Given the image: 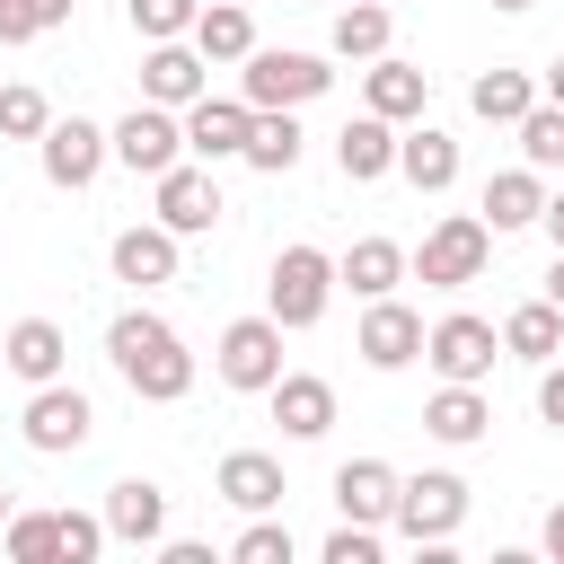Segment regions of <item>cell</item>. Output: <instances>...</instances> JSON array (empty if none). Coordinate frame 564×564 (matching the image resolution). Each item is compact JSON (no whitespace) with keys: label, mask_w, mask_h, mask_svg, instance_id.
<instances>
[{"label":"cell","mask_w":564,"mask_h":564,"mask_svg":"<svg viewBox=\"0 0 564 564\" xmlns=\"http://www.w3.org/2000/svg\"><path fill=\"white\" fill-rule=\"evenodd\" d=\"M106 361L123 370V388H132L141 405H176V397L194 388V352H185V335H176L159 308H123V317L106 326Z\"/></svg>","instance_id":"cell-1"},{"label":"cell","mask_w":564,"mask_h":564,"mask_svg":"<svg viewBox=\"0 0 564 564\" xmlns=\"http://www.w3.org/2000/svg\"><path fill=\"white\" fill-rule=\"evenodd\" d=\"M485 256H494L485 212H449V220L423 229V247H414V282H432V291H467V282H485Z\"/></svg>","instance_id":"cell-2"},{"label":"cell","mask_w":564,"mask_h":564,"mask_svg":"<svg viewBox=\"0 0 564 564\" xmlns=\"http://www.w3.org/2000/svg\"><path fill=\"white\" fill-rule=\"evenodd\" d=\"M335 291H344V282H335V256H326V247H282V256H273V273H264V308L282 317V335L317 326Z\"/></svg>","instance_id":"cell-3"},{"label":"cell","mask_w":564,"mask_h":564,"mask_svg":"<svg viewBox=\"0 0 564 564\" xmlns=\"http://www.w3.org/2000/svg\"><path fill=\"white\" fill-rule=\"evenodd\" d=\"M335 88V70H326V53H282V44H256L247 62H238V97L264 115V106H308V97H326Z\"/></svg>","instance_id":"cell-4"},{"label":"cell","mask_w":564,"mask_h":564,"mask_svg":"<svg viewBox=\"0 0 564 564\" xmlns=\"http://www.w3.org/2000/svg\"><path fill=\"white\" fill-rule=\"evenodd\" d=\"M458 520H467V476H449V467H423V476H405L397 485V538L405 546H449L458 538Z\"/></svg>","instance_id":"cell-5"},{"label":"cell","mask_w":564,"mask_h":564,"mask_svg":"<svg viewBox=\"0 0 564 564\" xmlns=\"http://www.w3.org/2000/svg\"><path fill=\"white\" fill-rule=\"evenodd\" d=\"M212 370H220V388L264 397V388L282 379V317H273V308H264V317H229L220 344H212Z\"/></svg>","instance_id":"cell-6"},{"label":"cell","mask_w":564,"mask_h":564,"mask_svg":"<svg viewBox=\"0 0 564 564\" xmlns=\"http://www.w3.org/2000/svg\"><path fill=\"white\" fill-rule=\"evenodd\" d=\"M115 159V132L106 123H88V115H53L44 123V141H35V167H44V185H62V194H79V185H97V167Z\"/></svg>","instance_id":"cell-7"},{"label":"cell","mask_w":564,"mask_h":564,"mask_svg":"<svg viewBox=\"0 0 564 564\" xmlns=\"http://www.w3.org/2000/svg\"><path fill=\"white\" fill-rule=\"evenodd\" d=\"M18 432H26V449H44V458H70V449H88V432H97V405H88L70 379H44V388H26V414H18Z\"/></svg>","instance_id":"cell-8"},{"label":"cell","mask_w":564,"mask_h":564,"mask_svg":"<svg viewBox=\"0 0 564 564\" xmlns=\"http://www.w3.org/2000/svg\"><path fill=\"white\" fill-rule=\"evenodd\" d=\"M106 132H115V167H132V176H167V167L185 159V115H176V106L132 97V115L106 123Z\"/></svg>","instance_id":"cell-9"},{"label":"cell","mask_w":564,"mask_h":564,"mask_svg":"<svg viewBox=\"0 0 564 564\" xmlns=\"http://www.w3.org/2000/svg\"><path fill=\"white\" fill-rule=\"evenodd\" d=\"M423 361L441 370V379H494V361H502V326L494 317H476V308H449L432 335H423Z\"/></svg>","instance_id":"cell-10"},{"label":"cell","mask_w":564,"mask_h":564,"mask_svg":"<svg viewBox=\"0 0 564 564\" xmlns=\"http://www.w3.org/2000/svg\"><path fill=\"white\" fill-rule=\"evenodd\" d=\"M150 212L176 229V238H203V229H220V176L203 167V159H176L167 176H150Z\"/></svg>","instance_id":"cell-11"},{"label":"cell","mask_w":564,"mask_h":564,"mask_svg":"<svg viewBox=\"0 0 564 564\" xmlns=\"http://www.w3.org/2000/svg\"><path fill=\"white\" fill-rule=\"evenodd\" d=\"M423 317L388 291V300H361V326H352V352L370 361V370H405V361H423Z\"/></svg>","instance_id":"cell-12"},{"label":"cell","mask_w":564,"mask_h":564,"mask_svg":"<svg viewBox=\"0 0 564 564\" xmlns=\"http://www.w3.org/2000/svg\"><path fill=\"white\" fill-rule=\"evenodd\" d=\"M247 132H256V106L247 97H194L185 106V159H203V167H220V159H247Z\"/></svg>","instance_id":"cell-13"},{"label":"cell","mask_w":564,"mask_h":564,"mask_svg":"<svg viewBox=\"0 0 564 564\" xmlns=\"http://www.w3.org/2000/svg\"><path fill=\"white\" fill-rule=\"evenodd\" d=\"M203 88H212V62L194 53V35H167V44L141 53V97H150V106H176V115H185Z\"/></svg>","instance_id":"cell-14"},{"label":"cell","mask_w":564,"mask_h":564,"mask_svg":"<svg viewBox=\"0 0 564 564\" xmlns=\"http://www.w3.org/2000/svg\"><path fill=\"white\" fill-rule=\"evenodd\" d=\"M176 229L167 220H132V229H115V247H106V264H115V282H132V291H150V282H176Z\"/></svg>","instance_id":"cell-15"},{"label":"cell","mask_w":564,"mask_h":564,"mask_svg":"<svg viewBox=\"0 0 564 564\" xmlns=\"http://www.w3.org/2000/svg\"><path fill=\"white\" fill-rule=\"evenodd\" d=\"M423 432H432L441 449H476V441L494 432V405H485V388H476V379H441V388L423 397Z\"/></svg>","instance_id":"cell-16"},{"label":"cell","mask_w":564,"mask_h":564,"mask_svg":"<svg viewBox=\"0 0 564 564\" xmlns=\"http://www.w3.org/2000/svg\"><path fill=\"white\" fill-rule=\"evenodd\" d=\"M212 494H220L229 511H247V520H256V511H282V494H291V485H282V458H273V449H229V458L212 467Z\"/></svg>","instance_id":"cell-17"},{"label":"cell","mask_w":564,"mask_h":564,"mask_svg":"<svg viewBox=\"0 0 564 564\" xmlns=\"http://www.w3.org/2000/svg\"><path fill=\"white\" fill-rule=\"evenodd\" d=\"M397 132L405 123H388V115H352L344 132H335V167H344V185H379V176H397Z\"/></svg>","instance_id":"cell-18"},{"label":"cell","mask_w":564,"mask_h":564,"mask_svg":"<svg viewBox=\"0 0 564 564\" xmlns=\"http://www.w3.org/2000/svg\"><path fill=\"white\" fill-rule=\"evenodd\" d=\"M264 397H273V423H282V441H326V432H335V388H326L317 370H282Z\"/></svg>","instance_id":"cell-19"},{"label":"cell","mask_w":564,"mask_h":564,"mask_svg":"<svg viewBox=\"0 0 564 564\" xmlns=\"http://www.w3.org/2000/svg\"><path fill=\"white\" fill-rule=\"evenodd\" d=\"M361 106H370V115H388V123H414V115L432 106V70H414V62L379 53V62H361Z\"/></svg>","instance_id":"cell-20"},{"label":"cell","mask_w":564,"mask_h":564,"mask_svg":"<svg viewBox=\"0 0 564 564\" xmlns=\"http://www.w3.org/2000/svg\"><path fill=\"white\" fill-rule=\"evenodd\" d=\"M397 176H405L414 194H449V185H458V141L414 115V123L397 132Z\"/></svg>","instance_id":"cell-21"},{"label":"cell","mask_w":564,"mask_h":564,"mask_svg":"<svg viewBox=\"0 0 564 564\" xmlns=\"http://www.w3.org/2000/svg\"><path fill=\"white\" fill-rule=\"evenodd\" d=\"M0 361H9V379L44 388V379H62V370H70V335H62L53 317H18V326L0 335Z\"/></svg>","instance_id":"cell-22"},{"label":"cell","mask_w":564,"mask_h":564,"mask_svg":"<svg viewBox=\"0 0 564 564\" xmlns=\"http://www.w3.org/2000/svg\"><path fill=\"white\" fill-rule=\"evenodd\" d=\"M397 485H405V476H397L388 458H344V467H335V511L388 529V520H397Z\"/></svg>","instance_id":"cell-23"},{"label":"cell","mask_w":564,"mask_h":564,"mask_svg":"<svg viewBox=\"0 0 564 564\" xmlns=\"http://www.w3.org/2000/svg\"><path fill=\"white\" fill-rule=\"evenodd\" d=\"M405 273H414V256H405L397 238H352V247L335 256V282H344L352 300H388Z\"/></svg>","instance_id":"cell-24"},{"label":"cell","mask_w":564,"mask_h":564,"mask_svg":"<svg viewBox=\"0 0 564 564\" xmlns=\"http://www.w3.org/2000/svg\"><path fill=\"white\" fill-rule=\"evenodd\" d=\"M106 529H115V546H159V538H167V494H159L150 476L106 485Z\"/></svg>","instance_id":"cell-25"},{"label":"cell","mask_w":564,"mask_h":564,"mask_svg":"<svg viewBox=\"0 0 564 564\" xmlns=\"http://www.w3.org/2000/svg\"><path fill=\"white\" fill-rule=\"evenodd\" d=\"M538 212H546V167H502V176H485V229L502 238V229H538Z\"/></svg>","instance_id":"cell-26"},{"label":"cell","mask_w":564,"mask_h":564,"mask_svg":"<svg viewBox=\"0 0 564 564\" xmlns=\"http://www.w3.org/2000/svg\"><path fill=\"white\" fill-rule=\"evenodd\" d=\"M502 352H511V361H529V370H546V361L564 352V308H555L546 291H538V300H520V308L502 317Z\"/></svg>","instance_id":"cell-27"},{"label":"cell","mask_w":564,"mask_h":564,"mask_svg":"<svg viewBox=\"0 0 564 564\" xmlns=\"http://www.w3.org/2000/svg\"><path fill=\"white\" fill-rule=\"evenodd\" d=\"M388 35H397V9H388V0H344L326 44H335V62H379Z\"/></svg>","instance_id":"cell-28"},{"label":"cell","mask_w":564,"mask_h":564,"mask_svg":"<svg viewBox=\"0 0 564 564\" xmlns=\"http://www.w3.org/2000/svg\"><path fill=\"white\" fill-rule=\"evenodd\" d=\"M529 106H538V79L511 70V62H494V70L467 79V115H476V123H520Z\"/></svg>","instance_id":"cell-29"},{"label":"cell","mask_w":564,"mask_h":564,"mask_svg":"<svg viewBox=\"0 0 564 564\" xmlns=\"http://www.w3.org/2000/svg\"><path fill=\"white\" fill-rule=\"evenodd\" d=\"M300 150H308L300 106H264V115H256V132H247V167H256V176H291V167H300Z\"/></svg>","instance_id":"cell-30"},{"label":"cell","mask_w":564,"mask_h":564,"mask_svg":"<svg viewBox=\"0 0 564 564\" xmlns=\"http://www.w3.org/2000/svg\"><path fill=\"white\" fill-rule=\"evenodd\" d=\"M194 53L220 70V62H247L256 53V18L238 9V0H203V18H194Z\"/></svg>","instance_id":"cell-31"},{"label":"cell","mask_w":564,"mask_h":564,"mask_svg":"<svg viewBox=\"0 0 564 564\" xmlns=\"http://www.w3.org/2000/svg\"><path fill=\"white\" fill-rule=\"evenodd\" d=\"M0 546H9V564H62V529H53V511H9Z\"/></svg>","instance_id":"cell-32"},{"label":"cell","mask_w":564,"mask_h":564,"mask_svg":"<svg viewBox=\"0 0 564 564\" xmlns=\"http://www.w3.org/2000/svg\"><path fill=\"white\" fill-rule=\"evenodd\" d=\"M511 132H520V159H529V167H564V106H555V97H538Z\"/></svg>","instance_id":"cell-33"},{"label":"cell","mask_w":564,"mask_h":564,"mask_svg":"<svg viewBox=\"0 0 564 564\" xmlns=\"http://www.w3.org/2000/svg\"><path fill=\"white\" fill-rule=\"evenodd\" d=\"M123 18H132V35H141V44H167V35H194L203 0H123Z\"/></svg>","instance_id":"cell-34"},{"label":"cell","mask_w":564,"mask_h":564,"mask_svg":"<svg viewBox=\"0 0 564 564\" xmlns=\"http://www.w3.org/2000/svg\"><path fill=\"white\" fill-rule=\"evenodd\" d=\"M53 529H62V564H97V555L115 546L106 511H53Z\"/></svg>","instance_id":"cell-35"},{"label":"cell","mask_w":564,"mask_h":564,"mask_svg":"<svg viewBox=\"0 0 564 564\" xmlns=\"http://www.w3.org/2000/svg\"><path fill=\"white\" fill-rule=\"evenodd\" d=\"M44 123H53V106H44V88H0V141H44Z\"/></svg>","instance_id":"cell-36"},{"label":"cell","mask_w":564,"mask_h":564,"mask_svg":"<svg viewBox=\"0 0 564 564\" xmlns=\"http://www.w3.org/2000/svg\"><path fill=\"white\" fill-rule=\"evenodd\" d=\"M291 555H300V546H291V529H282V520H264V511H256V520L238 529V546H229V564H291Z\"/></svg>","instance_id":"cell-37"},{"label":"cell","mask_w":564,"mask_h":564,"mask_svg":"<svg viewBox=\"0 0 564 564\" xmlns=\"http://www.w3.org/2000/svg\"><path fill=\"white\" fill-rule=\"evenodd\" d=\"M317 555H326V564H379V529H370V520H335Z\"/></svg>","instance_id":"cell-38"},{"label":"cell","mask_w":564,"mask_h":564,"mask_svg":"<svg viewBox=\"0 0 564 564\" xmlns=\"http://www.w3.org/2000/svg\"><path fill=\"white\" fill-rule=\"evenodd\" d=\"M35 0H0V44H35Z\"/></svg>","instance_id":"cell-39"},{"label":"cell","mask_w":564,"mask_h":564,"mask_svg":"<svg viewBox=\"0 0 564 564\" xmlns=\"http://www.w3.org/2000/svg\"><path fill=\"white\" fill-rule=\"evenodd\" d=\"M538 414L564 432V361H546V370H538Z\"/></svg>","instance_id":"cell-40"},{"label":"cell","mask_w":564,"mask_h":564,"mask_svg":"<svg viewBox=\"0 0 564 564\" xmlns=\"http://www.w3.org/2000/svg\"><path fill=\"white\" fill-rule=\"evenodd\" d=\"M70 9H79V0H35V26L53 35V26H70Z\"/></svg>","instance_id":"cell-41"},{"label":"cell","mask_w":564,"mask_h":564,"mask_svg":"<svg viewBox=\"0 0 564 564\" xmlns=\"http://www.w3.org/2000/svg\"><path fill=\"white\" fill-rule=\"evenodd\" d=\"M538 229H546V238H555V247H564V185H555V194H546V212H538Z\"/></svg>","instance_id":"cell-42"},{"label":"cell","mask_w":564,"mask_h":564,"mask_svg":"<svg viewBox=\"0 0 564 564\" xmlns=\"http://www.w3.org/2000/svg\"><path fill=\"white\" fill-rule=\"evenodd\" d=\"M538 546H546V555H555V564H564V502H555V511H546V529H538Z\"/></svg>","instance_id":"cell-43"},{"label":"cell","mask_w":564,"mask_h":564,"mask_svg":"<svg viewBox=\"0 0 564 564\" xmlns=\"http://www.w3.org/2000/svg\"><path fill=\"white\" fill-rule=\"evenodd\" d=\"M538 97H555V106H564V53L546 62V79H538Z\"/></svg>","instance_id":"cell-44"},{"label":"cell","mask_w":564,"mask_h":564,"mask_svg":"<svg viewBox=\"0 0 564 564\" xmlns=\"http://www.w3.org/2000/svg\"><path fill=\"white\" fill-rule=\"evenodd\" d=\"M546 300L564 308V247H555V264H546Z\"/></svg>","instance_id":"cell-45"},{"label":"cell","mask_w":564,"mask_h":564,"mask_svg":"<svg viewBox=\"0 0 564 564\" xmlns=\"http://www.w3.org/2000/svg\"><path fill=\"white\" fill-rule=\"evenodd\" d=\"M494 9H502V18H520V9H538V0H494Z\"/></svg>","instance_id":"cell-46"},{"label":"cell","mask_w":564,"mask_h":564,"mask_svg":"<svg viewBox=\"0 0 564 564\" xmlns=\"http://www.w3.org/2000/svg\"><path fill=\"white\" fill-rule=\"evenodd\" d=\"M9 511H18V502H9V485H0V529H9Z\"/></svg>","instance_id":"cell-47"},{"label":"cell","mask_w":564,"mask_h":564,"mask_svg":"<svg viewBox=\"0 0 564 564\" xmlns=\"http://www.w3.org/2000/svg\"><path fill=\"white\" fill-rule=\"evenodd\" d=\"M335 9H344V0H335Z\"/></svg>","instance_id":"cell-48"},{"label":"cell","mask_w":564,"mask_h":564,"mask_svg":"<svg viewBox=\"0 0 564 564\" xmlns=\"http://www.w3.org/2000/svg\"><path fill=\"white\" fill-rule=\"evenodd\" d=\"M0 370H9V361H0Z\"/></svg>","instance_id":"cell-49"}]
</instances>
